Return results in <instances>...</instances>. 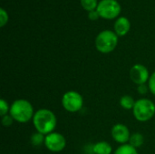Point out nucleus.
Returning <instances> with one entry per match:
<instances>
[{"label":"nucleus","mask_w":155,"mask_h":154,"mask_svg":"<svg viewBox=\"0 0 155 154\" xmlns=\"http://www.w3.org/2000/svg\"><path fill=\"white\" fill-rule=\"evenodd\" d=\"M88 17H89L90 20L95 21V20H97V19H98L99 17H101V16H100L99 13L97 12V10H93V11H90V12L88 13Z\"/></svg>","instance_id":"4be33fe9"},{"label":"nucleus","mask_w":155,"mask_h":154,"mask_svg":"<svg viewBox=\"0 0 155 154\" xmlns=\"http://www.w3.org/2000/svg\"><path fill=\"white\" fill-rule=\"evenodd\" d=\"M144 143V137L141 133H132L130 140H129V144H131L133 147L139 149L141 148Z\"/></svg>","instance_id":"ddd939ff"},{"label":"nucleus","mask_w":155,"mask_h":154,"mask_svg":"<svg viewBox=\"0 0 155 154\" xmlns=\"http://www.w3.org/2000/svg\"><path fill=\"white\" fill-rule=\"evenodd\" d=\"M121 5L116 0H101L97 5V12L104 19H114L121 13Z\"/></svg>","instance_id":"423d86ee"},{"label":"nucleus","mask_w":155,"mask_h":154,"mask_svg":"<svg viewBox=\"0 0 155 154\" xmlns=\"http://www.w3.org/2000/svg\"><path fill=\"white\" fill-rule=\"evenodd\" d=\"M148 86H149V90H150V93L154 95L155 96V71L151 74L150 78H149V81L147 83Z\"/></svg>","instance_id":"6ab92c4d"},{"label":"nucleus","mask_w":155,"mask_h":154,"mask_svg":"<svg viewBox=\"0 0 155 154\" xmlns=\"http://www.w3.org/2000/svg\"><path fill=\"white\" fill-rule=\"evenodd\" d=\"M35 110L32 103L25 99H17L10 105L9 114L15 122L19 123H26L33 120Z\"/></svg>","instance_id":"f03ea898"},{"label":"nucleus","mask_w":155,"mask_h":154,"mask_svg":"<svg viewBox=\"0 0 155 154\" xmlns=\"http://www.w3.org/2000/svg\"><path fill=\"white\" fill-rule=\"evenodd\" d=\"M80 3H81V5L83 6V8L88 12L96 10L97 5H98L97 0H80Z\"/></svg>","instance_id":"dca6fc26"},{"label":"nucleus","mask_w":155,"mask_h":154,"mask_svg":"<svg viewBox=\"0 0 155 154\" xmlns=\"http://www.w3.org/2000/svg\"><path fill=\"white\" fill-rule=\"evenodd\" d=\"M129 76L134 84H135L136 85H140L147 84L151 74L149 73L148 68L145 65L142 64H136L131 67Z\"/></svg>","instance_id":"6e6552de"},{"label":"nucleus","mask_w":155,"mask_h":154,"mask_svg":"<svg viewBox=\"0 0 155 154\" xmlns=\"http://www.w3.org/2000/svg\"><path fill=\"white\" fill-rule=\"evenodd\" d=\"M133 114L138 122H148L154 117L155 103L149 98H140L135 102Z\"/></svg>","instance_id":"7ed1b4c3"},{"label":"nucleus","mask_w":155,"mask_h":154,"mask_svg":"<svg viewBox=\"0 0 155 154\" xmlns=\"http://www.w3.org/2000/svg\"><path fill=\"white\" fill-rule=\"evenodd\" d=\"M113 154H139L136 148L133 147L131 144H122L120 145Z\"/></svg>","instance_id":"4468645a"},{"label":"nucleus","mask_w":155,"mask_h":154,"mask_svg":"<svg viewBox=\"0 0 155 154\" xmlns=\"http://www.w3.org/2000/svg\"><path fill=\"white\" fill-rule=\"evenodd\" d=\"M114 33L118 36H124L126 35L130 29H131V22L125 16H121L116 19L114 25Z\"/></svg>","instance_id":"9d476101"},{"label":"nucleus","mask_w":155,"mask_h":154,"mask_svg":"<svg viewBox=\"0 0 155 154\" xmlns=\"http://www.w3.org/2000/svg\"><path fill=\"white\" fill-rule=\"evenodd\" d=\"M8 18L9 16H8L7 12L4 8H1L0 9V26L1 27H4L7 24Z\"/></svg>","instance_id":"a211bd4d"},{"label":"nucleus","mask_w":155,"mask_h":154,"mask_svg":"<svg viewBox=\"0 0 155 154\" xmlns=\"http://www.w3.org/2000/svg\"><path fill=\"white\" fill-rule=\"evenodd\" d=\"M148 92H150L149 90V86L147 84H140L137 85V93L141 95H145Z\"/></svg>","instance_id":"412c9836"},{"label":"nucleus","mask_w":155,"mask_h":154,"mask_svg":"<svg viewBox=\"0 0 155 154\" xmlns=\"http://www.w3.org/2000/svg\"><path fill=\"white\" fill-rule=\"evenodd\" d=\"M135 100L129 94H125V95H123L121 98H120V101H119V103H120V106L124 109V110H132L134 109V104H135Z\"/></svg>","instance_id":"f8f14e48"},{"label":"nucleus","mask_w":155,"mask_h":154,"mask_svg":"<svg viewBox=\"0 0 155 154\" xmlns=\"http://www.w3.org/2000/svg\"><path fill=\"white\" fill-rule=\"evenodd\" d=\"M10 112V105L5 99L0 100V116L3 117L5 115L9 114Z\"/></svg>","instance_id":"f3484780"},{"label":"nucleus","mask_w":155,"mask_h":154,"mask_svg":"<svg viewBox=\"0 0 155 154\" xmlns=\"http://www.w3.org/2000/svg\"><path fill=\"white\" fill-rule=\"evenodd\" d=\"M94 44L98 52L102 54L112 53L118 44V35L114 31L104 30L97 34Z\"/></svg>","instance_id":"20e7f679"},{"label":"nucleus","mask_w":155,"mask_h":154,"mask_svg":"<svg viewBox=\"0 0 155 154\" xmlns=\"http://www.w3.org/2000/svg\"><path fill=\"white\" fill-rule=\"evenodd\" d=\"M1 122H2L3 126L10 127L13 124V123L15 122V120L13 119V117L10 114H7V115H5V116L1 117Z\"/></svg>","instance_id":"aec40b11"},{"label":"nucleus","mask_w":155,"mask_h":154,"mask_svg":"<svg viewBox=\"0 0 155 154\" xmlns=\"http://www.w3.org/2000/svg\"><path fill=\"white\" fill-rule=\"evenodd\" d=\"M61 103L66 112L75 113L83 109L84 98L82 94L76 91H68L63 94Z\"/></svg>","instance_id":"39448f33"},{"label":"nucleus","mask_w":155,"mask_h":154,"mask_svg":"<svg viewBox=\"0 0 155 154\" xmlns=\"http://www.w3.org/2000/svg\"><path fill=\"white\" fill-rule=\"evenodd\" d=\"M92 151L94 154H113V147L112 145L105 142L101 141L94 143L92 147Z\"/></svg>","instance_id":"9b49d317"},{"label":"nucleus","mask_w":155,"mask_h":154,"mask_svg":"<svg viewBox=\"0 0 155 154\" xmlns=\"http://www.w3.org/2000/svg\"><path fill=\"white\" fill-rule=\"evenodd\" d=\"M33 124L36 132L47 135L54 132L57 126V118L54 112L49 109L42 108L38 109L32 120Z\"/></svg>","instance_id":"f257e3e1"},{"label":"nucleus","mask_w":155,"mask_h":154,"mask_svg":"<svg viewBox=\"0 0 155 154\" xmlns=\"http://www.w3.org/2000/svg\"><path fill=\"white\" fill-rule=\"evenodd\" d=\"M45 135H44L41 133L35 132V133L32 134L30 138V143L34 147H41L43 144H45Z\"/></svg>","instance_id":"2eb2a0df"},{"label":"nucleus","mask_w":155,"mask_h":154,"mask_svg":"<svg viewBox=\"0 0 155 154\" xmlns=\"http://www.w3.org/2000/svg\"><path fill=\"white\" fill-rule=\"evenodd\" d=\"M111 135L114 142L122 145V144L129 143V140L132 134L129 128L125 124L116 123L112 127Z\"/></svg>","instance_id":"1a4fd4ad"},{"label":"nucleus","mask_w":155,"mask_h":154,"mask_svg":"<svg viewBox=\"0 0 155 154\" xmlns=\"http://www.w3.org/2000/svg\"><path fill=\"white\" fill-rule=\"evenodd\" d=\"M44 145L51 152H63L66 147V139L62 133L58 132H53L45 135Z\"/></svg>","instance_id":"0eeeda50"}]
</instances>
